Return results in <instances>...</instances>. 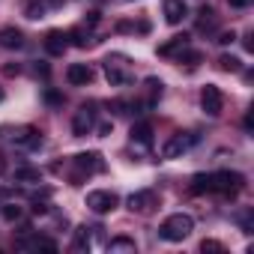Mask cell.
Segmentation results:
<instances>
[{
    "mask_svg": "<svg viewBox=\"0 0 254 254\" xmlns=\"http://www.w3.org/2000/svg\"><path fill=\"white\" fill-rule=\"evenodd\" d=\"M93 126H96V108H93V105H81V108L75 111V117H72V132H75V138L90 135Z\"/></svg>",
    "mask_w": 254,
    "mask_h": 254,
    "instance_id": "cell-4",
    "label": "cell"
},
{
    "mask_svg": "<svg viewBox=\"0 0 254 254\" xmlns=\"http://www.w3.org/2000/svg\"><path fill=\"white\" fill-rule=\"evenodd\" d=\"M45 51L51 54V57H63L66 54V48H69V36L63 33V30H51V33H45Z\"/></svg>",
    "mask_w": 254,
    "mask_h": 254,
    "instance_id": "cell-8",
    "label": "cell"
},
{
    "mask_svg": "<svg viewBox=\"0 0 254 254\" xmlns=\"http://www.w3.org/2000/svg\"><path fill=\"white\" fill-rule=\"evenodd\" d=\"M189 189H191V194H206V191H212V180H209V174H194Z\"/></svg>",
    "mask_w": 254,
    "mask_h": 254,
    "instance_id": "cell-19",
    "label": "cell"
},
{
    "mask_svg": "<svg viewBox=\"0 0 254 254\" xmlns=\"http://www.w3.org/2000/svg\"><path fill=\"white\" fill-rule=\"evenodd\" d=\"M24 15L27 18H45V3H42V0H33V3H27V9H24Z\"/></svg>",
    "mask_w": 254,
    "mask_h": 254,
    "instance_id": "cell-23",
    "label": "cell"
},
{
    "mask_svg": "<svg viewBox=\"0 0 254 254\" xmlns=\"http://www.w3.org/2000/svg\"><path fill=\"white\" fill-rule=\"evenodd\" d=\"M200 251H224V245L215 242V239H203V242H200Z\"/></svg>",
    "mask_w": 254,
    "mask_h": 254,
    "instance_id": "cell-28",
    "label": "cell"
},
{
    "mask_svg": "<svg viewBox=\"0 0 254 254\" xmlns=\"http://www.w3.org/2000/svg\"><path fill=\"white\" fill-rule=\"evenodd\" d=\"M42 99H45L48 105H63V93H57V90H51V87H45Z\"/></svg>",
    "mask_w": 254,
    "mask_h": 254,
    "instance_id": "cell-26",
    "label": "cell"
},
{
    "mask_svg": "<svg viewBox=\"0 0 254 254\" xmlns=\"http://www.w3.org/2000/svg\"><path fill=\"white\" fill-rule=\"evenodd\" d=\"M132 144H141L144 150L153 147V126H150V123H138V126H132Z\"/></svg>",
    "mask_w": 254,
    "mask_h": 254,
    "instance_id": "cell-15",
    "label": "cell"
},
{
    "mask_svg": "<svg viewBox=\"0 0 254 254\" xmlns=\"http://www.w3.org/2000/svg\"><path fill=\"white\" fill-rule=\"evenodd\" d=\"M191 144H197V138H194V135H183V132H180V135H174V138L162 147V156H165V159H177V156H183Z\"/></svg>",
    "mask_w": 254,
    "mask_h": 254,
    "instance_id": "cell-7",
    "label": "cell"
},
{
    "mask_svg": "<svg viewBox=\"0 0 254 254\" xmlns=\"http://www.w3.org/2000/svg\"><path fill=\"white\" fill-rule=\"evenodd\" d=\"M0 45L3 48H21L24 45V33L18 27H3L0 30Z\"/></svg>",
    "mask_w": 254,
    "mask_h": 254,
    "instance_id": "cell-17",
    "label": "cell"
},
{
    "mask_svg": "<svg viewBox=\"0 0 254 254\" xmlns=\"http://www.w3.org/2000/svg\"><path fill=\"white\" fill-rule=\"evenodd\" d=\"M105 78L111 81V87H126V84L132 81V75L126 72V69H123L117 60H111V57L105 60Z\"/></svg>",
    "mask_w": 254,
    "mask_h": 254,
    "instance_id": "cell-10",
    "label": "cell"
},
{
    "mask_svg": "<svg viewBox=\"0 0 254 254\" xmlns=\"http://www.w3.org/2000/svg\"><path fill=\"white\" fill-rule=\"evenodd\" d=\"M96 236H102V227H87V224H81V227L75 230V251H90Z\"/></svg>",
    "mask_w": 254,
    "mask_h": 254,
    "instance_id": "cell-14",
    "label": "cell"
},
{
    "mask_svg": "<svg viewBox=\"0 0 254 254\" xmlns=\"http://www.w3.org/2000/svg\"><path fill=\"white\" fill-rule=\"evenodd\" d=\"M144 84H147V93H150V99H147V108H153V105L162 99V93H165V84H162L159 78H147Z\"/></svg>",
    "mask_w": 254,
    "mask_h": 254,
    "instance_id": "cell-18",
    "label": "cell"
},
{
    "mask_svg": "<svg viewBox=\"0 0 254 254\" xmlns=\"http://www.w3.org/2000/svg\"><path fill=\"white\" fill-rule=\"evenodd\" d=\"M0 215H3L6 221H18V218H21V206H15V203H6L3 209H0Z\"/></svg>",
    "mask_w": 254,
    "mask_h": 254,
    "instance_id": "cell-25",
    "label": "cell"
},
{
    "mask_svg": "<svg viewBox=\"0 0 254 254\" xmlns=\"http://www.w3.org/2000/svg\"><path fill=\"white\" fill-rule=\"evenodd\" d=\"M108 251H138V245H135V239H129V236H114V239L108 242Z\"/></svg>",
    "mask_w": 254,
    "mask_h": 254,
    "instance_id": "cell-21",
    "label": "cell"
},
{
    "mask_svg": "<svg viewBox=\"0 0 254 254\" xmlns=\"http://www.w3.org/2000/svg\"><path fill=\"white\" fill-rule=\"evenodd\" d=\"M233 39H236V33H233V30H230V33H221V36H218V39H215V42H218V45H230V42H233Z\"/></svg>",
    "mask_w": 254,
    "mask_h": 254,
    "instance_id": "cell-29",
    "label": "cell"
},
{
    "mask_svg": "<svg viewBox=\"0 0 254 254\" xmlns=\"http://www.w3.org/2000/svg\"><path fill=\"white\" fill-rule=\"evenodd\" d=\"M186 48H189V33H180V36H171V42L159 45V54L162 57H171V54H180Z\"/></svg>",
    "mask_w": 254,
    "mask_h": 254,
    "instance_id": "cell-16",
    "label": "cell"
},
{
    "mask_svg": "<svg viewBox=\"0 0 254 254\" xmlns=\"http://www.w3.org/2000/svg\"><path fill=\"white\" fill-rule=\"evenodd\" d=\"M200 108H203L206 117H218V114H221L224 96H221V90H218L215 84H206V87L200 90Z\"/></svg>",
    "mask_w": 254,
    "mask_h": 254,
    "instance_id": "cell-5",
    "label": "cell"
},
{
    "mask_svg": "<svg viewBox=\"0 0 254 254\" xmlns=\"http://www.w3.org/2000/svg\"><path fill=\"white\" fill-rule=\"evenodd\" d=\"M15 183H42L39 168H15Z\"/></svg>",
    "mask_w": 254,
    "mask_h": 254,
    "instance_id": "cell-20",
    "label": "cell"
},
{
    "mask_svg": "<svg viewBox=\"0 0 254 254\" xmlns=\"http://www.w3.org/2000/svg\"><path fill=\"white\" fill-rule=\"evenodd\" d=\"M66 36H69V39H72L78 48H84V45H87V39H90V36H84V30H78V27H75V30H69Z\"/></svg>",
    "mask_w": 254,
    "mask_h": 254,
    "instance_id": "cell-27",
    "label": "cell"
},
{
    "mask_svg": "<svg viewBox=\"0 0 254 254\" xmlns=\"http://www.w3.org/2000/svg\"><path fill=\"white\" fill-rule=\"evenodd\" d=\"M162 12H165L168 24H183V18L189 15V6H186V0H165Z\"/></svg>",
    "mask_w": 254,
    "mask_h": 254,
    "instance_id": "cell-11",
    "label": "cell"
},
{
    "mask_svg": "<svg viewBox=\"0 0 254 254\" xmlns=\"http://www.w3.org/2000/svg\"><path fill=\"white\" fill-rule=\"evenodd\" d=\"M33 212H36V215H45V212H48V203H36Z\"/></svg>",
    "mask_w": 254,
    "mask_h": 254,
    "instance_id": "cell-33",
    "label": "cell"
},
{
    "mask_svg": "<svg viewBox=\"0 0 254 254\" xmlns=\"http://www.w3.org/2000/svg\"><path fill=\"white\" fill-rule=\"evenodd\" d=\"M12 144L27 147V150H36L42 144V138H39V132L33 129V126H21V129H15V135H12Z\"/></svg>",
    "mask_w": 254,
    "mask_h": 254,
    "instance_id": "cell-13",
    "label": "cell"
},
{
    "mask_svg": "<svg viewBox=\"0 0 254 254\" xmlns=\"http://www.w3.org/2000/svg\"><path fill=\"white\" fill-rule=\"evenodd\" d=\"M200 30H206V27H215V12L209 9V6H203L200 9V24H197Z\"/></svg>",
    "mask_w": 254,
    "mask_h": 254,
    "instance_id": "cell-24",
    "label": "cell"
},
{
    "mask_svg": "<svg viewBox=\"0 0 254 254\" xmlns=\"http://www.w3.org/2000/svg\"><path fill=\"white\" fill-rule=\"evenodd\" d=\"M0 102H3V90H0Z\"/></svg>",
    "mask_w": 254,
    "mask_h": 254,
    "instance_id": "cell-34",
    "label": "cell"
},
{
    "mask_svg": "<svg viewBox=\"0 0 254 254\" xmlns=\"http://www.w3.org/2000/svg\"><path fill=\"white\" fill-rule=\"evenodd\" d=\"M42 3H45V6H51V9H60L66 0H42Z\"/></svg>",
    "mask_w": 254,
    "mask_h": 254,
    "instance_id": "cell-32",
    "label": "cell"
},
{
    "mask_svg": "<svg viewBox=\"0 0 254 254\" xmlns=\"http://www.w3.org/2000/svg\"><path fill=\"white\" fill-rule=\"evenodd\" d=\"M117 203H120V197H117L114 191H105V189H99V191H90V194H87V206H90L96 215H108V212H114V209H117Z\"/></svg>",
    "mask_w": 254,
    "mask_h": 254,
    "instance_id": "cell-3",
    "label": "cell"
},
{
    "mask_svg": "<svg viewBox=\"0 0 254 254\" xmlns=\"http://www.w3.org/2000/svg\"><path fill=\"white\" fill-rule=\"evenodd\" d=\"M159 206V194L153 189H141L135 194H129V209L132 212H153Z\"/></svg>",
    "mask_w": 254,
    "mask_h": 254,
    "instance_id": "cell-6",
    "label": "cell"
},
{
    "mask_svg": "<svg viewBox=\"0 0 254 254\" xmlns=\"http://www.w3.org/2000/svg\"><path fill=\"white\" fill-rule=\"evenodd\" d=\"M66 81H69L72 87H87V84L93 81V69H90L87 63H72V66L66 69Z\"/></svg>",
    "mask_w": 254,
    "mask_h": 254,
    "instance_id": "cell-9",
    "label": "cell"
},
{
    "mask_svg": "<svg viewBox=\"0 0 254 254\" xmlns=\"http://www.w3.org/2000/svg\"><path fill=\"white\" fill-rule=\"evenodd\" d=\"M227 3H230V6H233V9H245V6H248V3H251V0H227Z\"/></svg>",
    "mask_w": 254,
    "mask_h": 254,
    "instance_id": "cell-30",
    "label": "cell"
},
{
    "mask_svg": "<svg viewBox=\"0 0 254 254\" xmlns=\"http://www.w3.org/2000/svg\"><path fill=\"white\" fill-rule=\"evenodd\" d=\"M209 180H212V191H218L224 197H236L245 189V177L239 171H215V174H209Z\"/></svg>",
    "mask_w": 254,
    "mask_h": 254,
    "instance_id": "cell-2",
    "label": "cell"
},
{
    "mask_svg": "<svg viewBox=\"0 0 254 254\" xmlns=\"http://www.w3.org/2000/svg\"><path fill=\"white\" fill-rule=\"evenodd\" d=\"M218 69H221V72H239L242 63H239V57H233V54H221V57H218Z\"/></svg>",
    "mask_w": 254,
    "mask_h": 254,
    "instance_id": "cell-22",
    "label": "cell"
},
{
    "mask_svg": "<svg viewBox=\"0 0 254 254\" xmlns=\"http://www.w3.org/2000/svg\"><path fill=\"white\" fill-rule=\"evenodd\" d=\"M242 126H245V132H251V129H254V117H251V114H245V120H242Z\"/></svg>",
    "mask_w": 254,
    "mask_h": 254,
    "instance_id": "cell-31",
    "label": "cell"
},
{
    "mask_svg": "<svg viewBox=\"0 0 254 254\" xmlns=\"http://www.w3.org/2000/svg\"><path fill=\"white\" fill-rule=\"evenodd\" d=\"M191 230H194V218L186 212H174L159 224V236L165 242H183L186 236H191Z\"/></svg>",
    "mask_w": 254,
    "mask_h": 254,
    "instance_id": "cell-1",
    "label": "cell"
},
{
    "mask_svg": "<svg viewBox=\"0 0 254 254\" xmlns=\"http://www.w3.org/2000/svg\"><path fill=\"white\" fill-rule=\"evenodd\" d=\"M75 165L90 177V174H102L105 171V162H102V156L99 153H78L75 156Z\"/></svg>",
    "mask_w": 254,
    "mask_h": 254,
    "instance_id": "cell-12",
    "label": "cell"
}]
</instances>
